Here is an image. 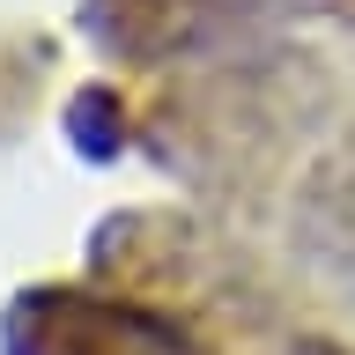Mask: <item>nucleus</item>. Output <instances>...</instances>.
<instances>
[{"label":"nucleus","instance_id":"obj_4","mask_svg":"<svg viewBox=\"0 0 355 355\" xmlns=\"http://www.w3.org/2000/svg\"><path fill=\"white\" fill-rule=\"evenodd\" d=\"M288 355H355V348H340L333 333H304V340H288Z\"/></svg>","mask_w":355,"mask_h":355},{"label":"nucleus","instance_id":"obj_2","mask_svg":"<svg viewBox=\"0 0 355 355\" xmlns=\"http://www.w3.org/2000/svg\"><path fill=\"white\" fill-rule=\"evenodd\" d=\"M244 0H89V30L104 52H126L141 67H163L171 52L222 37Z\"/></svg>","mask_w":355,"mask_h":355},{"label":"nucleus","instance_id":"obj_3","mask_svg":"<svg viewBox=\"0 0 355 355\" xmlns=\"http://www.w3.org/2000/svg\"><path fill=\"white\" fill-rule=\"evenodd\" d=\"M60 133L74 141L82 163H119V155H126V104H119V89L111 82H82L67 96V111H60Z\"/></svg>","mask_w":355,"mask_h":355},{"label":"nucleus","instance_id":"obj_1","mask_svg":"<svg viewBox=\"0 0 355 355\" xmlns=\"http://www.w3.org/2000/svg\"><path fill=\"white\" fill-rule=\"evenodd\" d=\"M8 355H200L178 318L96 288H22L0 318Z\"/></svg>","mask_w":355,"mask_h":355}]
</instances>
